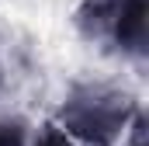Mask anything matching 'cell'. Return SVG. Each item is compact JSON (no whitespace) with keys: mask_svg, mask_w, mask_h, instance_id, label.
Instances as JSON below:
<instances>
[{"mask_svg":"<svg viewBox=\"0 0 149 146\" xmlns=\"http://www.w3.org/2000/svg\"><path fill=\"white\" fill-rule=\"evenodd\" d=\"M28 146H73V139H70L56 122H42V125H35Z\"/></svg>","mask_w":149,"mask_h":146,"instance_id":"277c9868","label":"cell"},{"mask_svg":"<svg viewBox=\"0 0 149 146\" xmlns=\"http://www.w3.org/2000/svg\"><path fill=\"white\" fill-rule=\"evenodd\" d=\"M31 118L21 111H0V146H28L31 143Z\"/></svg>","mask_w":149,"mask_h":146,"instance_id":"3957f363","label":"cell"},{"mask_svg":"<svg viewBox=\"0 0 149 146\" xmlns=\"http://www.w3.org/2000/svg\"><path fill=\"white\" fill-rule=\"evenodd\" d=\"M104 49L121 56V59H132V63H142L149 52V28H146V0H121L118 14L111 21V32Z\"/></svg>","mask_w":149,"mask_h":146,"instance_id":"7a4b0ae2","label":"cell"},{"mask_svg":"<svg viewBox=\"0 0 149 146\" xmlns=\"http://www.w3.org/2000/svg\"><path fill=\"white\" fill-rule=\"evenodd\" d=\"M0 87H7V70H3V35H0Z\"/></svg>","mask_w":149,"mask_h":146,"instance_id":"8992f818","label":"cell"},{"mask_svg":"<svg viewBox=\"0 0 149 146\" xmlns=\"http://www.w3.org/2000/svg\"><path fill=\"white\" fill-rule=\"evenodd\" d=\"M121 146H146V111H139V115L132 118V125H128Z\"/></svg>","mask_w":149,"mask_h":146,"instance_id":"5b68a950","label":"cell"},{"mask_svg":"<svg viewBox=\"0 0 149 146\" xmlns=\"http://www.w3.org/2000/svg\"><path fill=\"white\" fill-rule=\"evenodd\" d=\"M139 111V98L125 84L104 77H80L66 87L52 122L73 139V146H121Z\"/></svg>","mask_w":149,"mask_h":146,"instance_id":"6da1fadb","label":"cell"}]
</instances>
